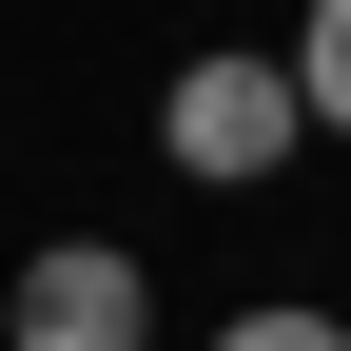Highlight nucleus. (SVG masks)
<instances>
[{
  "label": "nucleus",
  "mask_w": 351,
  "mask_h": 351,
  "mask_svg": "<svg viewBox=\"0 0 351 351\" xmlns=\"http://www.w3.org/2000/svg\"><path fill=\"white\" fill-rule=\"evenodd\" d=\"M0 351H156V274L117 234H39L0 293Z\"/></svg>",
  "instance_id": "obj_2"
},
{
  "label": "nucleus",
  "mask_w": 351,
  "mask_h": 351,
  "mask_svg": "<svg viewBox=\"0 0 351 351\" xmlns=\"http://www.w3.org/2000/svg\"><path fill=\"white\" fill-rule=\"evenodd\" d=\"M215 351H351V313H313V293H254V313L215 332Z\"/></svg>",
  "instance_id": "obj_4"
},
{
  "label": "nucleus",
  "mask_w": 351,
  "mask_h": 351,
  "mask_svg": "<svg viewBox=\"0 0 351 351\" xmlns=\"http://www.w3.org/2000/svg\"><path fill=\"white\" fill-rule=\"evenodd\" d=\"M293 98H313V137H351V0L293 20Z\"/></svg>",
  "instance_id": "obj_3"
},
{
  "label": "nucleus",
  "mask_w": 351,
  "mask_h": 351,
  "mask_svg": "<svg viewBox=\"0 0 351 351\" xmlns=\"http://www.w3.org/2000/svg\"><path fill=\"white\" fill-rule=\"evenodd\" d=\"M156 156L195 176V195H274V176L313 156V98H293V59H254V39L176 59V98H156Z\"/></svg>",
  "instance_id": "obj_1"
}]
</instances>
